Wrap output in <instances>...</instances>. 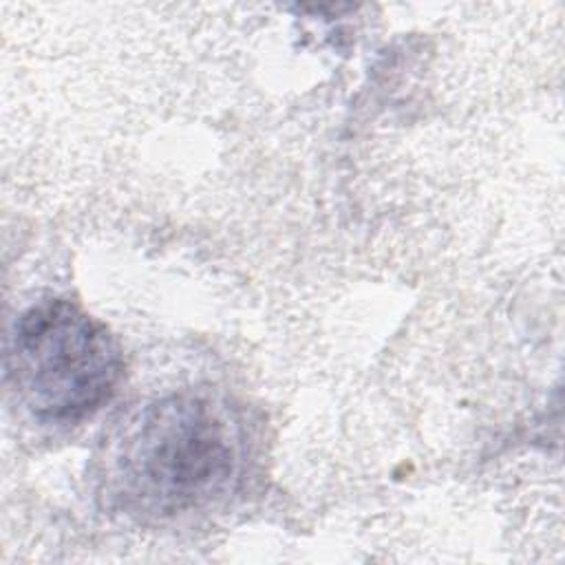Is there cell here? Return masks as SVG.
<instances>
[{
  "label": "cell",
  "instance_id": "1",
  "mask_svg": "<svg viewBox=\"0 0 565 565\" xmlns=\"http://www.w3.org/2000/svg\"><path fill=\"white\" fill-rule=\"evenodd\" d=\"M241 428L210 397L181 393L139 408L106 452V494L130 514L174 516L230 490Z\"/></svg>",
  "mask_w": 565,
  "mask_h": 565
},
{
  "label": "cell",
  "instance_id": "2",
  "mask_svg": "<svg viewBox=\"0 0 565 565\" xmlns=\"http://www.w3.org/2000/svg\"><path fill=\"white\" fill-rule=\"evenodd\" d=\"M4 373L33 417L73 424L99 411L124 373L110 331L68 300H44L13 322Z\"/></svg>",
  "mask_w": 565,
  "mask_h": 565
}]
</instances>
